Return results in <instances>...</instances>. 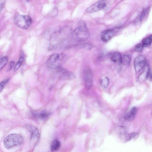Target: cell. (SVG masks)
<instances>
[{
	"instance_id": "30bf717a",
	"label": "cell",
	"mask_w": 152,
	"mask_h": 152,
	"mask_svg": "<svg viewBox=\"0 0 152 152\" xmlns=\"http://www.w3.org/2000/svg\"><path fill=\"white\" fill-rule=\"evenodd\" d=\"M115 33L113 29H108L103 31L100 34L101 40L103 42H107L113 36Z\"/></svg>"
},
{
	"instance_id": "6da1fadb",
	"label": "cell",
	"mask_w": 152,
	"mask_h": 152,
	"mask_svg": "<svg viewBox=\"0 0 152 152\" xmlns=\"http://www.w3.org/2000/svg\"><path fill=\"white\" fill-rule=\"evenodd\" d=\"M72 35L75 40L79 42L84 41L88 38L89 31L84 21L81 20L78 23L77 27L73 31Z\"/></svg>"
},
{
	"instance_id": "9a60e30c",
	"label": "cell",
	"mask_w": 152,
	"mask_h": 152,
	"mask_svg": "<svg viewBox=\"0 0 152 152\" xmlns=\"http://www.w3.org/2000/svg\"><path fill=\"white\" fill-rule=\"evenodd\" d=\"M148 11L149 9L148 8H147L144 9L135 19V22L138 23L141 22L147 15Z\"/></svg>"
},
{
	"instance_id": "8fae6325",
	"label": "cell",
	"mask_w": 152,
	"mask_h": 152,
	"mask_svg": "<svg viewBox=\"0 0 152 152\" xmlns=\"http://www.w3.org/2000/svg\"><path fill=\"white\" fill-rule=\"evenodd\" d=\"M150 71L149 66L146 64L142 72L138 76V80L142 81L146 80L149 76Z\"/></svg>"
},
{
	"instance_id": "484cf974",
	"label": "cell",
	"mask_w": 152,
	"mask_h": 152,
	"mask_svg": "<svg viewBox=\"0 0 152 152\" xmlns=\"http://www.w3.org/2000/svg\"><path fill=\"white\" fill-rule=\"evenodd\" d=\"M4 3L3 2H2L0 4V10H1L3 9L4 6Z\"/></svg>"
},
{
	"instance_id": "e0dca14e",
	"label": "cell",
	"mask_w": 152,
	"mask_h": 152,
	"mask_svg": "<svg viewBox=\"0 0 152 152\" xmlns=\"http://www.w3.org/2000/svg\"><path fill=\"white\" fill-rule=\"evenodd\" d=\"M61 146V143L57 139L54 140L52 142L50 146V150L52 151H54L58 150Z\"/></svg>"
},
{
	"instance_id": "5bb4252c",
	"label": "cell",
	"mask_w": 152,
	"mask_h": 152,
	"mask_svg": "<svg viewBox=\"0 0 152 152\" xmlns=\"http://www.w3.org/2000/svg\"><path fill=\"white\" fill-rule=\"evenodd\" d=\"M33 116L35 118L42 120L47 119L49 115V112L46 110H43L38 113H32Z\"/></svg>"
},
{
	"instance_id": "5b68a950",
	"label": "cell",
	"mask_w": 152,
	"mask_h": 152,
	"mask_svg": "<svg viewBox=\"0 0 152 152\" xmlns=\"http://www.w3.org/2000/svg\"><path fill=\"white\" fill-rule=\"evenodd\" d=\"M61 57L58 54L54 53L51 55L46 62V65L51 69L58 68L60 67L62 61Z\"/></svg>"
},
{
	"instance_id": "ba28073f",
	"label": "cell",
	"mask_w": 152,
	"mask_h": 152,
	"mask_svg": "<svg viewBox=\"0 0 152 152\" xmlns=\"http://www.w3.org/2000/svg\"><path fill=\"white\" fill-rule=\"evenodd\" d=\"M84 78L86 87L87 89H89L93 82L92 73L89 68H86L84 70Z\"/></svg>"
},
{
	"instance_id": "52a82bcc",
	"label": "cell",
	"mask_w": 152,
	"mask_h": 152,
	"mask_svg": "<svg viewBox=\"0 0 152 152\" xmlns=\"http://www.w3.org/2000/svg\"><path fill=\"white\" fill-rule=\"evenodd\" d=\"M146 65L145 57L142 55L137 56L135 59L134 65L135 72L137 73L143 69Z\"/></svg>"
},
{
	"instance_id": "9c48e42d",
	"label": "cell",
	"mask_w": 152,
	"mask_h": 152,
	"mask_svg": "<svg viewBox=\"0 0 152 152\" xmlns=\"http://www.w3.org/2000/svg\"><path fill=\"white\" fill-rule=\"evenodd\" d=\"M58 69L60 77L62 79L71 80L76 77V76L74 73L66 69L61 68L60 67Z\"/></svg>"
},
{
	"instance_id": "4316f807",
	"label": "cell",
	"mask_w": 152,
	"mask_h": 152,
	"mask_svg": "<svg viewBox=\"0 0 152 152\" xmlns=\"http://www.w3.org/2000/svg\"><path fill=\"white\" fill-rule=\"evenodd\" d=\"M150 77V78L152 80V70L150 71L149 75Z\"/></svg>"
},
{
	"instance_id": "2e32d148",
	"label": "cell",
	"mask_w": 152,
	"mask_h": 152,
	"mask_svg": "<svg viewBox=\"0 0 152 152\" xmlns=\"http://www.w3.org/2000/svg\"><path fill=\"white\" fill-rule=\"evenodd\" d=\"M24 58V54L23 51H21L20 53L19 59L15 66L14 71H17L21 66L23 61Z\"/></svg>"
},
{
	"instance_id": "8992f818",
	"label": "cell",
	"mask_w": 152,
	"mask_h": 152,
	"mask_svg": "<svg viewBox=\"0 0 152 152\" xmlns=\"http://www.w3.org/2000/svg\"><path fill=\"white\" fill-rule=\"evenodd\" d=\"M27 129L31 134V145L34 147L38 142L40 134L38 129L34 126H28Z\"/></svg>"
},
{
	"instance_id": "ffe728a7",
	"label": "cell",
	"mask_w": 152,
	"mask_h": 152,
	"mask_svg": "<svg viewBox=\"0 0 152 152\" xmlns=\"http://www.w3.org/2000/svg\"><path fill=\"white\" fill-rule=\"evenodd\" d=\"M131 57L130 56L125 55L122 56V63L125 65H129L131 61Z\"/></svg>"
},
{
	"instance_id": "7402d4cb",
	"label": "cell",
	"mask_w": 152,
	"mask_h": 152,
	"mask_svg": "<svg viewBox=\"0 0 152 152\" xmlns=\"http://www.w3.org/2000/svg\"><path fill=\"white\" fill-rule=\"evenodd\" d=\"M143 46H144L142 44H138L135 47V50L138 52H141L143 50Z\"/></svg>"
},
{
	"instance_id": "603a6c76",
	"label": "cell",
	"mask_w": 152,
	"mask_h": 152,
	"mask_svg": "<svg viewBox=\"0 0 152 152\" xmlns=\"http://www.w3.org/2000/svg\"><path fill=\"white\" fill-rule=\"evenodd\" d=\"M9 79H7L2 81L0 84V91L1 92L3 90L4 85L8 82Z\"/></svg>"
},
{
	"instance_id": "277c9868",
	"label": "cell",
	"mask_w": 152,
	"mask_h": 152,
	"mask_svg": "<svg viewBox=\"0 0 152 152\" xmlns=\"http://www.w3.org/2000/svg\"><path fill=\"white\" fill-rule=\"evenodd\" d=\"M109 5L108 2L106 0H99L89 7L86 10V12L91 13L104 10Z\"/></svg>"
},
{
	"instance_id": "4fadbf2b",
	"label": "cell",
	"mask_w": 152,
	"mask_h": 152,
	"mask_svg": "<svg viewBox=\"0 0 152 152\" xmlns=\"http://www.w3.org/2000/svg\"><path fill=\"white\" fill-rule=\"evenodd\" d=\"M137 111V109L133 107L124 117L125 119L128 121H132L134 118Z\"/></svg>"
},
{
	"instance_id": "7a4b0ae2",
	"label": "cell",
	"mask_w": 152,
	"mask_h": 152,
	"mask_svg": "<svg viewBox=\"0 0 152 152\" xmlns=\"http://www.w3.org/2000/svg\"><path fill=\"white\" fill-rule=\"evenodd\" d=\"M23 137L17 134H11L8 135L4 139L3 144L4 147L9 149L15 146L21 145L23 142Z\"/></svg>"
},
{
	"instance_id": "d4e9b609",
	"label": "cell",
	"mask_w": 152,
	"mask_h": 152,
	"mask_svg": "<svg viewBox=\"0 0 152 152\" xmlns=\"http://www.w3.org/2000/svg\"><path fill=\"white\" fill-rule=\"evenodd\" d=\"M15 64V62L13 61H11L9 64V66L8 67V70L9 71L14 66Z\"/></svg>"
},
{
	"instance_id": "ac0fdd59",
	"label": "cell",
	"mask_w": 152,
	"mask_h": 152,
	"mask_svg": "<svg viewBox=\"0 0 152 152\" xmlns=\"http://www.w3.org/2000/svg\"><path fill=\"white\" fill-rule=\"evenodd\" d=\"M110 83L109 78L105 77L100 80V83L101 86L104 88H107L108 86Z\"/></svg>"
},
{
	"instance_id": "7c38bea8",
	"label": "cell",
	"mask_w": 152,
	"mask_h": 152,
	"mask_svg": "<svg viewBox=\"0 0 152 152\" xmlns=\"http://www.w3.org/2000/svg\"><path fill=\"white\" fill-rule=\"evenodd\" d=\"M110 60L113 62L121 64L122 63V56L121 54L116 52L112 53L110 55Z\"/></svg>"
},
{
	"instance_id": "cb8c5ba5",
	"label": "cell",
	"mask_w": 152,
	"mask_h": 152,
	"mask_svg": "<svg viewBox=\"0 0 152 152\" xmlns=\"http://www.w3.org/2000/svg\"><path fill=\"white\" fill-rule=\"evenodd\" d=\"M138 135V133L136 132H133L128 135L127 138L128 140H130L131 139L136 137Z\"/></svg>"
},
{
	"instance_id": "44dd1931",
	"label": "cell",
	"mask_w": 152,
	"mask_h": 152,
	"mask_svg": "<svg viewBox=\"0 0 152 152\" xmlns=\"http://www.w3.org/2000/svg\"><path fill=\"white\" fill-rule=\"evenodd\" d=\"M8 60L7 56H4L1 58L0 60V70H1L7 64Z\"/></svg>"
},
{
	"instance_id": "3957f363",
	"label": "cell",
	"mask_w": 152,
	"mask_h": 152,
	"mask_svg": "<svg viewBox=\"0 0 152 152\" xmlns=\"http://www.w3.org/2000/svg\"><path fill=\"white\" fill-rule=\"evenodd\" d=\"M14 22L18 27L23 29H27L31 25L32 20L29 15H19L15 17Z\"/></svg>"
},
{
	"instance_id": "83f0119b",
	"label": "cell",
	"mask_w": 152,
	"mask_h": 152,
	"mask_svg": "<svg viewBox=\"0 0 152 152\" xmlns=\"http://www.w3.org/2000/svg\"><path fill=\"white\" fill-rule=\"evenodd\" d=\"M26 0V1H29L30 0Z\"/></svg>"
},
{
	"instance_id": "d6986e66",
	"label": "cell",
	"mask_w": 152,
	"mask_h": 152,
	"mask_svg": "<svg viewBox=\"0 0 152 152\" xmlns=\"http://www.w3.org/2000/svg\"><path fill=\"white\" fill-rule=\"evenodd\" d=\"M152 43V34L150 36L144 39L142 41V44L144 46H148Z\"/></svg>"
}]
</instances>
